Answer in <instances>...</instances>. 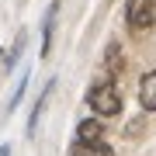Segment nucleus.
<instances>
[{"label":"nucleus","mask_w":156,"mask_h":156,"mask_svg":"<svg viewBox=\"0 0 156 156\" xmlns=\"http://www.w3.org/2000/svg\"><path fill=\"white\" fill-rule=\"evenodd\" d=\"M87 104L97 115H118L122 111V94L115 90V83H94L87 90Z\"/></svg>","instance_id":"1"},{"label":"nucleus","mask_w":156,"mask_h":156,"mask_svg":"<svg viewBox=\"0 0 156 156\" xmlns=\"http://www.w3.org/2000/svg\"><path fill=\"white\" fill-rule=\"evenodd\" d=\"M125 21H128V28H135V31L153 28V21H156V0H128L125 4Z\"/></svg>","instance_id":"2"},{"label":"nucleus","mask_w":156,"mask_h":156,"mask_svg":"<svg viewBox=\"0 0 156 156\" xmlns=\"http://www.w3.org/2000/svg\"><path fill=\"white\" fill-rule=\"evenodd\" d=\"M56 14H59V0H52L49 11H45V21H42V59H49L52 52V31H56Z\"/></svg>","instance_id":"3"},{"label":"nucleus","mask_w":156,"mask_h":156,"mask_svg":"<svg viewBox=\"0 0 156 156\" xmlns=\"http://www.w3.org/2000/svg\"><path fill=\"white\" fill-rule=\"evenodd\" d=\"M52 90H56V76H52L49 83L42 87V94H38V101H35V108H31V118H28V135H35V128H38V118H42V111H45V104H49Z\"/></svg>","instance_id":"4"},{"label":"nucleus","mask_w":156,"mask_h":156,"mask_svg":"<svg viewBox=\"0 0 156 156\" xmlns=\"http://www.w3.org/2000/svg\"><path fill=\"white\" fill-rule=\"evenodd\" d=\"M69 156H115L111 153V146L108 142H73V149H69Z\"/></svg>","instance_id":"5"},{"label":"nucleus","mask_w":156,"mask_h":156,"mask_svg":"<svg viewBox=\"0 0 156 156\" xmlns=\"http://www.w3.org/2000/svg\"><path fill=\"white\" fill-rule=\"evenodd\" d=\"M139 101H142V104L156 115V69L142 76V83H139Z\"/></svg>","instance_id":"6"},{"label":"nucleus","mask_w":156,"mask_h":156,"mask_svg":"<svg viewBox=\"0 0 156 156\" xmlns=\"http://www.w3.org/2000/svg\"><path fill=\"white\" fill-rule=\"evenodd\" d=\"M101 135H104V132H101L97 118H87V122H80V128H76V139L80 142H104Z\"/></svg>","instance_id":"7"},{"label":"nucleus","mask_w":156,"mask_h":156,"mask_svg":"<svg viewBox=\"0 0 156 156\" xmlns=\"http://www.w3.org/2000/svg\"><path fill=\"white\" fill-rule=\"evenodd\" d=\"M24 42H28V31H17L14 49L7 52V66H4V69H14V66H17V59H21V52H24Z\"/></svg>","instance_id":"8"},{"label":"nucleus","mask_w":156,"mask_h":156,"mask_svg":"<svg viewBox=\"0 0 156 156\" xmlns=\"http://www.w3.org/2000/svg\"><path fill=\"white\" fill-rule=\"evenodd\" d=\"M28 76H31V73L24 69V76L17 80V90H14V94H11V104H7V111H14V108H17V101L24 97V87H28Z\"/></svg>","instance_id":"9"},{"label":"nucleus","mask_w":156,"mask_h":156,"mask_svg":"<svg viewBox=\"0 0 156 156\" xmlns=\"http://www.w3.org/2000/svg\"><path fill=\"white\" fill-rule=\"evenodd\" d=\"M0 156H11V146H0Z\"/></svg>","instance_id":"10"},{"label":"nucleus","mask_w":156,"mask_h":156,"mask_svg":"<svg viewBox=\"0 0 156 156\" xmlns=\"http://www.w3.org/2000/svg\"><path fill=\"white\" fill-rule=\"evenodd\" d=\"M0 62H4V66H7V52H4V49H0Z\"/></svg>","instance_id":"11"}]
</instances>
